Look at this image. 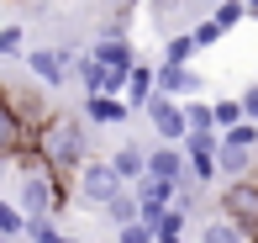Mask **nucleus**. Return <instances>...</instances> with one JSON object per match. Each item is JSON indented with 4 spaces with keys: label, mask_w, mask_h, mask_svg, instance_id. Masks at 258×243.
<instances>
[{
    "label": "nucleus",
    "mask_w": 258,
    "mask_h": 243,
    "mask_svg": "<svg viewBox=\"0 0 258 243\" xmlns=\"http://www.w3.org/2000/svg\"><path fill=\"white\" fill-rule=\"evenodd\" d=\"M21 243H74V238H69L63 227H58V222H27Z\"/></svg>",
    "instance_id": "nucleus-23"
},
{
    "label": "nucleus",
    "mask_w": 258,
    "mask_h": 243,
    "mask_svg": "<svg viewBox=\"0 0 258 243\" xmlns=\"http://www.w3.org/2000/svg\"><path fill=\"white\" fill-rule=\"evenodd\" d=\"M190 37H195V53H201V48H211V42L221 37V32L211 27V21H195V27H190Z\"/></svg>",
    "instance_id": "nucleus-29"
},
{
    "label": "nucleus",
    "mask_w": 258,
    "mask_h": 243,
    "mask_svg": "<svg viewBox=\"0 0 258 243\" xmlns=\"http://www.w3.org/2000/svg\"><path fill=\"white\" fill-rule=\"evenodd\" d=\"M69 79H79L85 95H105V69L90 59V53H74V59H69Z\"/></svg>",
    "instance_id": "nucleus-15"
},
{
    "label": "nucleus",
    "mask_w": 258,
    "mask_h": 243,
    "mask_svg": "<svg viewBox=\"0 0 258 243\" xmlns=\"http://www.w3.org/2000/svg\"><path fill=\"white\" fill-rule=\"evenodd\" d=\"M237 106H242V122H253V127H258V79L237 95Z\"/></svg>",
    "instance_id": "nucleus-27"
},
{
    "label": "nucleus",
    "mask_w": 258,
    "mask_h": 243,
    "mask_svg": "<svg viewBox=\"0 0 258 243\" xmlns=\"http://www.w3.org/2000/svg\"><path fill=\"white\" fill-rule=\"evenodd\" d=\"M201 243H248V238H242V233H237L232 222H221V217H211V222L201 227Z\"/></svg>",
    "instance_id": "nucleus-25"
},
{
    "label": "nucleus",
    "mask_w": 258,
    "mask_h": 243,
    "mask_svg": "<svg viewBox=\"0 0 258 243\" xmlns=\"http://www.w3.org/2000/svg\"><path fill=\"white\" fill-rule=\"evenodd\" d=\"M105 217L116 222V233H121V227H132V222H137V201H132V190H121V196H116V201L105 206Z\"/></svg>",
    "instance_id": "nucleus-22"
},
{
    "label": "nucleus",
    "mask_w": 258,
    "mask_h": 243,
    "mask_svg": "<svg viewBox=\"0 0 258 243\" xmlns=\"http://www.w3.org/2000/svg\"><path fill=\"white\" fill-rule=\"evenodd\" d=\"M216 217H221V222H232L248 243H258V175L232 180L227 190H221V201H216Z\"/></svg>",
    "instance_id": "nucleus-3"
},
{
    "label": "nucleus",
    "mask_w": 258,
    "mask_h": 243,
    "mask_svg": "<svg viewBox=\"0 0 258 243\" xmlns=\"http://www.w3.org/2000/svg\"><path fill=\"white\" fill-rule=\"evenodd\" d=\"M74 190H79V201H85V206H100V212H105V206L126 190V185L111 175V164H105V159H90V164L74 175Z\"/></svg>",
    "instance_id": "nucleus-4"
},
{
    "label": "nucleus",
    "mask_w": 258,
    "mask_h": 243,
    "mask_svg": "<svg viewBox=\"0 0 258 243\" xmlns=\"http://www.w3.org/2000/svg\"><path fill=\"white\" fill-rule=\"evenodd\" d=\"M132 16H137V6H111V21H105L95 37H105V42H132Z\"/></svg>",
    "instance_id": "nucleus-16"
},
{
    "label": "nucleus",
    "mask_w": 258,
    "mask_h": 243,
    "mask_svg": "<svg viewBox=\"0 0 258 243\" xmlns=\"http://www.w3.org/2000/svg\"><path fill=\"white\" fill-rule=\"evenodd\" d=\"M105 164H111V175L121 180V185H137V180L148 175V148L143 143H121V148H111Z\"/></svg>",
    "instance_id": "nucleus-10"
},
{
    "label": "nucleus",
    "mask_w": 258,
    "mask_h": 243,
    "mask_svg": "<svg viewBox=\"0 0 258 243\" xmlns=\"http://www.w3.org/2000/svg\"><path fill=\"white\" fill-rule=\"evenodd\" d=\"M148 101H153V64L137 59L132 79H126V90H121V106H126V111H148Z\"/></svg>",
    "instance_id": "nucleus-14"
},
{
    "label": "nucleus",
    "mask_w": 258,
    "mask_h": 243,
    "mask_svg": "<svg viewBox=\"0 0 258 243\" xmlns=\"http://www.w3.org/2000/svg\"><path fill=\"white\" fill-rule=\"evenodd\" d=\"M85 122L90 127H121V122H132V111L121 106V95H85Z\"/></svg>",
    "instance_id": "nucleus-11"
},
{
    "label": "nucleus",
    "mask_w": 258,
    "mask_h": 243,
    "mask_svg": "<svg viewBox=\"0 0 258 243\" xmlns=\"http://www.w3.org/2000/svg\"><path fill=\"white\" fill-rule=\"evenodd\" d=\"M16 169H21V196H16L11 206H16L27 222H53V217L69 206V185L58 180L37 154H21V159H16Z\"/></svg>",
    "instance_id": "nucleus-1"
},
{
    "label": "nucleus",
    "mask_w": 258,
    "mask_h": 243,
    "mask_svg": "<svg viewBox=\"0 0 258 243\" xmlns=\"http://www.w3.org/2000/svg\"><path fill=\"white\" fill-rule=\"evenodd\" d=\"M21 154H27V137H21V127L6 106V90H0V164H16Z\"/></svg>",
    "instance_id": "nucleus-13"
},
{
    "label": "nucleus",
    "mask_w": 258,
    "mask_h": 243,
    "mask_svg": "<svg viewBox=\"0 0 258 243\" xmlns=\"http://www.w3.org/2000/svg\"><path fill=\"white\" fill-rule=\"evenodd\" d=\"M184 111V132H216V117H211V101H179ZM221 137V132H216Z\"/></svg>",
    "instance_id": "nucleus-18"
},
{
    "label": "nucleus",
    "mask_w": 258,
    "mask_h": 243,
    "mask_svg": "<svg viewBox=\"0 0 258 243\" xmlns=\"http://www.w3.org/2000/svg\"><path fill=\"white\" fill-rule=\"evenodd\" d=\"M190 59H195V37H190V27H184V32H174V37H163V59H158V64L190 69Z\"/></svg>",
    "instance_id": "nucleus-17"
},
{
    "label": "nucleus",
    "mask_w": 258,
    "mask_h": 243,
    "mask_svg": "<svg viewBox=\"0 0 258 243\" xmlns=\"http://www.w3.org/2000/svg\"><path fill=\"white\" fill-rule=\"evenodd\" d=\"M148 122H153V132H158V143H169V148H179L184 137V111H179V101H163V95H153L148 101Z\"/></svg>",
    "instance_id": "nucleus-7"
},
{
    "label": "nucleus",
    "mask_w": 258,
    "mask_h": 243,
    "mask_svg": "<svg viewBox=\"0 0 258 243\" xmlns=\"http://www.w3.org/2000/svg\"><path fill=\"white\" fill-rule=\"evenodd\" d=\"M206 21L221 32V37H227V32L237 27V21H248V16H242V0H221V6H211V16H206Z\"/></svg>",
    "instance_id": "nucleus-19"
},
{
    "label": "nucleus",
    "mask_w": 258,
    "mask_h": 243,
    "mask_svg": "<svg viewBox=\"0 0 258 243\" xmlns=\"http://www.w3.org/2000/svg\"><path fill=\"white\" fill-rule=\"evenodd\" d=\"M211 117H216V132L237 127V122H242V106H237V95H227V101H211Z\"/></svg>",
    "instance_id": "nucleus-26"
},
{
    "label": "nucleus",
    "mask_w": 258,
    "mask_h": 243,
    "mask_svg": "<svg viewBox=\"0 0 258 243\" xmlns=\"http://www.w3.org/2000/svg\"><path fill=\"white\" fill-rule=\"evenodd\" d=\"M0 59H27V32H21V21H6V27H0Z\"/></svg>",
    "instance_id": "nucleus-20"
},
{
    "label": "nucleus",
    "mask_w": 258,
    "mask_h": 243,
    "mask_svg": "<svg viewBox=\"0 0 258 243\" xmlns=\"http://www.w3.org/2000/svg\"><path fill=\"white\" fill-rule=\"evenodd\" d=\"M116 243H153V227H148V222H132V227L116 233Z\"/></svg>",
    "instance_id": "nucleus-28"
},
{
    "label": "nucleus",
    "mask_w": 258,
    "mask_h": 243,
    "mask_svg": "<svg viewBox=\"0 0 258 243\" xmlns=\"http://www.w3.org/2000/svg\"><path fill=\"white\" fill-rule=\"evenodd\" d=\"M148 180H158V185H179V180H190L184 154H179V148H169V143L148 148Z\"/></svg>",
    "instance_id": "nucleus-9"
},
{
    "label": "nucleus",
    "mask_w": 258,
    "mask_h": 243,
    "mask_svg": "<svg viewBox=\"0 0 258 243\" xmlns=\"http://www.w3.org/2000/svg\"><path fill=\"white\" fill-rule=\"evenodd\" d=\"M32 154H37L42 164H48L53 175L69 185V175H79V169L90 164V137H85V122H79V117H48V127L37 132V148H32Z\"/></svg>",
    "instance_id": "nucleus-2"
},
{
    "label": "nucleus",
    "mask_w": 258,
    "mask_h": 243,
    "mask_svg": "<svg viewBox=\"0 0 258 243\" xmlns=\"http://www.w3.org/2000/svg\"><path fill=\"white\" fill-rule=\"evenodd\" d=\"M21 233H27V217L0 196V238H6V243H21Z\"/></svg>",
    "instance_id": "nucleus-21"
},
{
    "label": "nucleus",
    "mask_w": 258,
    "mask_h": 243,
    "mask_svg": "<svg viewBox=\"0 0 258 243\" xmlns=\"http://www.w3.org/2000/svg\"><path fill=\"white\" fill-rule=\"evenodd\" d=\"M85 53L105 69V74H116V79H132V69H137V48H132V42H105V37H95Z\"/></svg>",
    "instance_id": "nucleus-8"
},
{
    "label": "nucleus",
    "mask_w": 258,
    "mask_h": 243,
    "mask_svg": "<svg viewBox=\"0 0 258 243\" xmlns=\"http://www.w3.org/2000/svg\"><path fill=\"white\" fill-rule=\"evenodd\" d=\"M221 143H227V148H248V154H258V127H253V122H237V127H227V132H221Z\"/></svg>",
    "instance_id": "nucleus-24"
},
{
    "label": "nucleus",
    "mask_w": 258,
    "mask_h": 243,
    "mask_svg": "<svg viewBox=\"0 0 258 243\" xmlns=\"http://www.w3.org/2000/svg\"><path fill=\"white\" fill-rule=\"evenodd\" d=\"M153 243H179V238H174V233H153Z\"/></svg>",
    "instance_id": "nucleus-30"
},
{
    "label": "nucleus",
    "mask_w": 258,
    "mask_h": 243,
    "mask_svg": "<svg viewBox=\"0 0 258 243\" xmlns=\"http://www.w3.org/2000/svg\"><path fill=\"white\" fill-rule=\"evenodd\" d=\"M216 175H227V185H232V180H248V175H258V154L216 143Z\"/></svg>",
    "instance_id": "nucleus-12"
},
{
    "label": "nucleus",
    "mask_w": 258,
    "mask_h": 243,
    "mask_svg": "<svg viewBox=\"0 0 258 243\" xmlns=\"http://www.w3.org/2000/svg\"><path fill=\"white\" fill-rule=\"evenodd\" d=\"M153 95H163V101H201L206 95V74L201 69L153 64Z\"/></svg>",
    "instance_id": "nucleus-5"
},
{
    "label": "nucleus",
    "mask_w": 258,
    "mask_h": 243,
    "mask_svg": "<svg viewBox=\"0 0 258 243\" xmlns=\"http://www.w3.org/2000/svg\"><path fill=\"white\" fill-rule=\"evenodd\" d=\"M74 53H79V48H69V42H63V48H27V59H21V64L32 69L37 85L58 90V85L69 79V59H74Z\"/></svg>",
    "instance_id": "nucleus-6"
}]
</instances>
